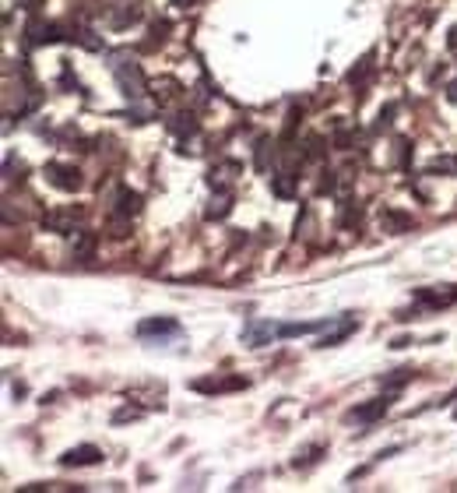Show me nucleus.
<instances>
[{
  "label": "nucleus",
  "instance_id": "1",
  "mask_svg": "<svg viewBox=\"0 0 457 493\" xmlns=\"http://www.w3.org/2000/svg\"><path fill=\"white\" fill-rule=\"evenodd\" d=\"M113 74H117V85H120V92H124L127 99H141V95H144L148 81H144V74H141V67H138L134 60L113 64Z\"/></svg>",
  "mask_w": 457,
  "mask_h": 493
},
{
  "label": "nucleus",
  "instance_id": "2",
  "mask_svg": "<svg viewBox=\"0 0 457 493\" xmlns=\"http://www.w3.org/2000/svg\"><path fill=\"white\" fill-rule=\"evenodd\" d=\"M180 335V321L173 317H148L138 324V339H176Z\"/></svg>",
  "mask_w": 457,
  "mask_h": 493
},
{
  "label": "nucleus",
  "instance_id": "3",
  "mask_svg": "<svg viewBox=\"0 0 457 493\" xmlns=\"http://www.w3.org/2000/svg\"><path fill=\"white\" fill-rule=\"evenodd\" d=\"M46 177L56 191H78L81 187V173L74 166H64V162H49L46 166Z\"/></svg>",
  "mask_w": 457,
  "mask_h": 493
},
{
  "label": "nucleus",
  "instance_id": "4",
  "mask_svg": "<svg viewBox=\"0 0 457 493\" xmlns=\"http://www.w3.org/2000/svg\"><path fill=\"white\" fill-rule=\"evenodd\" d=\"M99 462H102V451L95 444H78V448H71V451L60 455V465L64 469H85V465H99Z\"/></svg>",
  "mask_w": 457,
  "mask_h": 493
},
{
  "label": "nucleus",
  "instance_id": "5",
  "mask_svg": "<svg viewBox=\"0 0 457 493\" xmlns=\"http://www.w3.org/2000/svg\"><path fill=\"white\" fill-rule=\"evenodd\" d=\"M271 339H278V324H271V321H250V324L243 328V342H247L250 349H260V346H267Z\"/></svg>",
  "mask_w": 457,
  "mask_h": 493
},
{
  "label": "nucleus",
  "instance_id": "6",
  "mask_svg": "<svg viewBox=\"0 0 457 493\" xmlns=\"http://www.w3.org/2000/svg\"><path fill=\"white\" fill-rule=\"evenodd\" d=\"M415 300L422 303V307H454L457 303V286H429V289H419L415 293Z\"/></svg>",
  "mask_w": 457,
  "mask_h": 493
},
{
  "label": "nucleus",
  "instance_id": "7",
  "mask_svg": "<svg viewBox=\"0 0 457 493\" xmlns=\"http://www.w3.org/2000/svg\"><path fill=\"white\" fill-rule=\"evenodd\" d=\"M352 332H356V317H334V328L317 339V349H331V346H338V342H345Z\"/></svg>",
  "mask_w": 457,
  "mask_h": 493
},
{
  "label": "nucleus",
  "instance_id": "8",
  "mask_svg": "<svg viewBox=\"0 0 457 493\" xmlns=\"http://www.w3.org/2000/svg\"><path fill=\"white\" fill-rule=\"evenodd\" d=\"M387 409H390V398H373V402H366V405H356L345 419H349V423H376Z\"/></svg>",
  "mask_w": 457,
  "mask_h": 493
},
{
  "label": "nucleus",
  "instance_id": "9",
  "mask_svg": "<svg viewBox=\"0 0 457 493\" xmlns=\"http://www.w3.org/2000/svg\"><path fill=\"white\" fill-rule=\"evenodd\" d=\"M78 218H81V211H49V215H42V226L53 233H74Z\"/></svg>",
  "mask_w": 457,
  "mask_h": 493
},
{
  "label": "nucleus",
  "instance_id": "10",
  "mask_svg": "<svg viewBox=\"0 0 457 493\" xmlns=\"http://www.w3.org/2000/svg\"><path fill=\"white\" fill-rule=\"evenodd\" d=\"M380 226H383V233H408V226H412V215H405V211H397V208H383V215H380Z\"/></svg>",
  "mask_w": 457,
  "mask_h": 493
},
{
  "label": "nucleus",
  "instance_id": "11",
  "mask_svg": "<svg viewBox=\"0 0 457 493\" xmlns=\"http://www.w3.org/2000/svg\"><path fill=\"white\" fill-rule=\"evenodd\" d=\"M113 211H117V215H138L141 211V194L138 191H120L117 194V204H113Z\"/></svg>",
  "mask_w": 457,
  "mask_h": 493
},
{
  "label": "nucleus",
  "instance_id": "12",
  "mask_svg": "<svg viewBox=\"0 0 457 493\" xmlns=\"http://www.w3.org/2000/svg\"><path fill=\"white\" fill-rule=\"evenodd\" d=\"M228 211H233V194H228V191H218L215 197H211V204H208V218H225Z\"/></svg>",
  "mask_w": 457,
  "mask_h": 493
},
{
  "label": "nucleus",
  "instance_id": "13",
  "mask_svg": "<svg viewBox=\"0 0 457 493\" xmlns=\"http://www.w3.org/2000/svg\"><path fill=\"white\" fill-rule=\"evenodd\" d=\"M228 173H240V162H222V166H215V170H211V177H208V180H211V187L225 191V184L233 180Z\"/></svg>",
  "mask_w": 457,
  "mask_h": 493
},
{
  "label": "nucleus",
  "instance_id": "14",
  "mask_svg": "<svg viewBox=\"0 0 457 493\" xmlns=\"http://www.w3.org/2000/svg\"><path fill=\"white\" fill-rule=\"evenodd\" d=\"M271 191H274L278 197H292V194H296V177H292V173L274 177V180H271Z\"/></svg>",
  "mask_w": 457,
  "mask_h": 493
},
{
  "label": "nucleus",
  "instance_id": "15",
  "mask_svg": "<svg viewBox=\"0 0 457 493\" xmlns=\"http://www.w3.org/2000/svg\"><path fill=\"white\" fill-rule=\"evenodd\" d=\"M53 39H56V29L53 25H39V22L28 25V42H53Z\"/></svg>",
  "mask_w": 457,
  "mask_h": 493
},
{
  "label": "nucleus",
  "instance_id": "16",
  "mask_svg": "<svg viewBox=\"0 0 457 493\" xmlns=\"http://www.w3.org/2000/svg\"><path fill=\"white\" fill-rule=\"evenodd\" d=\"M426 173H457V155H443V159H433Z\"/></svg>",
  "mask_w": 457,
  "mask_h": 493
},
{
  "label": "nucleus",
  "instance_id": "17",
  "mask_svg": "<svg viewBox=\"0 0 457 493\" xmlns=\"http://www.w3.org/2000/svg\"><path fill=\"white\" fill-rule=\"evenodd\" d=\"M408 380H412V370H394L390 377H383V388L387 391H397L401 385H408Z\"/></svg>",
  "mask_w": 457,
  "mask_h": 493
},
{
  "label": "nucleus",
  "instance_id": "18",
  "mask_svg": "<svg viewBox=\"0 0 457 493\" xmlns=\"http://www.w3.org/2000/svg\"><path fill=\"white\" fill-rule=\"evenodd\" d=\"M169 127H173L176 134H183V131H187V134H194V131H197V124H194V117H190V113H180V117H173V124H169Z\"/></svg>",
  "mask_w": 457,
  "mask_h": 493
},
{
  "label": "nucleus",
  "instance_id": "19",
  "mask_svg": "<svg viewBox=\"0 0 457 493\" xmlns=\"http://www.w3.org/2000/svg\"><path fill=\"white\" fill-rule=\"evenodd\" d=\"M92 247H95V240H92L88 233H74V254H78V257H88Z\"/></svg>",
  "mask_w": 457,
  "mask_h": 493
},
{
  "label": "nucleus",
  "instance_id": "20",
  "mask_svg": "<svg viewBox=\"0 0 457 493\" xmlns=\"http://www.w3.org/2000/svg\"><path fill=\"white\" fill-rule=\"evenodd\" d=\"M267 148H271V141L260 138V145H257V170H267Z\"/></svg>",
  "mask_w": 457,
  "mask_h": 493
},
{
  "label": "nucleus",
  "instance_id": "21",
  "mask_svg": "<svg viewBox=\"0 0 457 493\" xmlns=\"http://www.w3.org/2000/svg\"><path fill=\"white\" fill-rule=\"evenodd\" d=\"M320 451H324V448H310V451H303V455H296V469H299V465H313Z\"/></svg>",
  "mask_w": 457,
  "mask_h": 493
},
{
  "label": "nucleus",
  "instance_id": "22",
  "mask_svg": "<svg viewBox=\"0 0 457 493\" xmlns=\"http://www.w3.org/2000/svg\"><path fill=\"white\" fill-rule=\"evenodd\" d=\"M141 412L138 409H124V412H117V416H113V419H117V423H124V419H138Z\"/></svg>",
  "mask_w": 457,
  "mask_h": 493
},
{
  "label": "nucleus",
  "instance_id": "23",
  "mask_svg": "<svg viewBox=\"0 0 457 493\" xmlns=\"http://www.w3.org/2000/svg\"><path fill=\"white\" fill-rule=\"evenodd\" d=\"M447 46H450V49H457V25L450 29V35H447Z\"/></svg>",
  "mask_w": 457,
  "mask_h": 493
},
{
  "label": "nucleus",
  "instance_id": "24",
  "mask_svg": "<svg viewBox=\"0 0 457 493\" xmlns=\"http://www.w3.org/2000/svg\"><path fill=\"white\" fill-rule=\"evenodd\" d=\"M447 99H450V102H457V81H454V85L447 88Z\"/></svg>",
  "mask_w": 457,
  "mask_h": 493
}]
</instances>
